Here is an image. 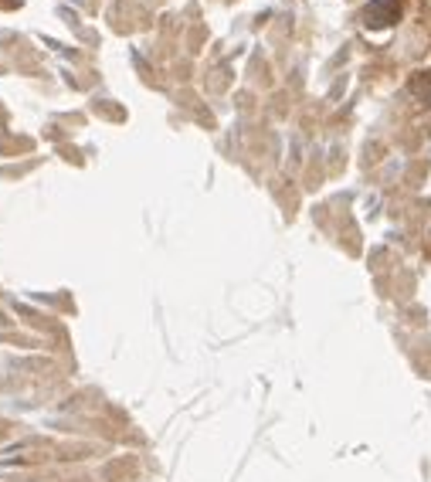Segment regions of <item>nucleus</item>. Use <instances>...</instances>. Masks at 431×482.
I'll use <instances>...</instances> for the list:
<instances>
[{
  "instance_id": "nucleus-1",
  "label": "nucleus",
  "mask_w": 431,
  "mask_h": 482,
  "mask_svg": "<svg viewBox=\"0 0 431 482\" xmlns=\"http://www.w3.org/2000/svg\"><path fill=\"white\" fill-rule=\"evenodd\" d=\"M401 17V0H370L363 10V24L367 28H387Z\"/></svg>"
},
{
  "instance_id": "nucleus-2",
  "label": "nucleus",
  "mask_w": 431,
  "mask_h": 482,
  "mask_svg": "<svg viewBox=\"0 0 431 482\" xmlns=\"http://www.w3.org/2000/svg\"><path fill=\"white\" fill-rule=\"evenodd\" d=\"M408 88H411V95H414L421 106H431V72H418L414 79L408 81Z\"/></svg>"
}]
</instances>
